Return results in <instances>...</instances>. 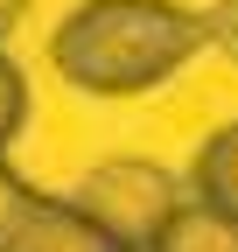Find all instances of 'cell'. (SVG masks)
<instances>
[{
  "mask_svg": "<svg viewBox=\"0 0 238 252\" xmlns=\"http://www.w3.org/2000/svg\"><path fill=\"white\" fill-rule=\"evenodd\" d=\"M203 49H210L203 42V14L182 7V0H84L49 35L56 77L91 91V98L161 91Z\"/></svg>",
  "mask_w": 238,
  "mask_h": 252,
  "instance_id": "cell-1",
  "label": "cell"
},
{
  "mask_svg": "<svg viewBox=\"0 0 238 252\" xmlns=\"http://www.w3.org/2000/svg\"><path fill=\"white\" fill-rule=\"evenodd\" d=\"M196 14H203V42L238 63V0H210V7H196Z\"/></svg>",
  "mask_w": 238,
  "mask_h": 252,
  "instance_id": "cell-7",
  "label": "cell"
},
{
  "mask_svg": "<svg viewBox=\"0 0 238 252\" xmlns=\"http://www.w3.org/2000/svg\"><path fill=\"white\" fill-rule=\"evenodd\" d=\"M0 252H119V245L70 196H49L0 161Z\"/></svg>",
  "mask_w": 238,
  "mask_h": 252,
  "instance_id": "cell-3",
  "label": "cell"
},
{
  "mask_svg": "<svg viewBox=\"0 0 238 252\" xmlns=\"http://www.w3.org/2000/svg\"><path fill=\"white\" fill-rule=\"evenodd\" d=\"M21 126H28V77H21V63L0 49V161H7V147L21 140Z\"/></svg>",
  "mask_w": 238,
  "mask_h": 252,
  "instance_id": "cell-6",
  "label": "cell"
},
{
  "mask_svg": "<svg viewBox=\"0 0 238 252\" xmlns=\"http://www.w3.org/2000/svg\"><path fill=\"white\" fill-rule=\"evenodd\" d=\"M147 252H238V224L217 217V210H203V203L189 196V203L161 224V238L147 245Z\"/></svg>",
  "mask_w": 238,
  "mask_h": 252,
  "instance_id": "cell-5",
  "label": "cell"
},
{
  "mask_svg": "<svg viewBox=\"0 0 238 252\" xmlns=\"http://www.w3.org/2000/svg\"><path fill=\"white\" fill-rule=\"evenodd\" d=\"M91 224L119 245V252H147L161 238V224L175 210L189 203V189L175 168L161 161H140V154H119V161H98V168H84L77 182V196H70Z\"/></svg>",
  "mask_w": 238,
  "mask_h": 252,
  "instance_id": "cell-2",
  "label": "cell"
},
{
  "mask_svg": "<svg viewBox=\"0 0 238 252\" xmlns=\"http://www.w3.org/2000/svg\"><path fill=\"white\" fill-rule=\"evenodd\" d=\"M189 196H196L203 210H217V217L238 224V119L217 126V133L196 147V161H189Z\"/></svg>",
  "mask_w": 238,
  "mask_h": 252,
  "instance_id": "cell-4",
  "label": "cell"
}]
</instances>
